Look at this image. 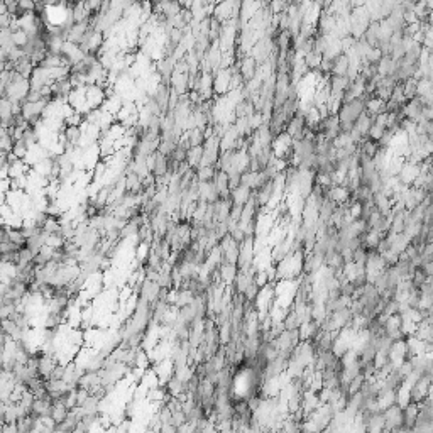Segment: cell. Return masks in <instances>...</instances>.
Instances as JSON below:
<instances>
[{
    "label": "cell",
    "instance_id": "1",
    "mask_svg": "<svg viewBox=\"0 0 433 433\" xmlns=\"http://www.w3.org/2000/svg\"><path fill=\"white\" fill-rule=\"evenodd\" d=\"M271 149H273V154L276 158L286 159L291 163L293 154H295V139H293L288 132H281V134L274 135Z\"/></svg>",
    "mask_w": 433,
    "mask_h": 433
},
{
    "label": "cell",
    "instance_id": "2",
    "mask_svg": "<svg viewBox=\"0 0 433 433\" xmlns=\"http://www.w3.org/2000/svg\"><path fill=\"white\" fill-rule=\"evenodd\" d=\"M364 112H366V98L364 97L354 98V100L347 102V104H342L339 110V119L340 122L356 124V121Z\"/></svg>",
    "mask_w": 433,
    "mask_h": 433
},
{
    "label": "cell",
    "instance_id": "3",
    "mask_svg": "<svg viewBox=\"0 0 433 433\" xmlns=\"http://www.w3.org/2000/svg\"><path fill=\"white\" fill-rule=\"evenodd\" d=\"M384 415V430H401L403 428V408L398 405H393L382 411Z\"/></svg>",
    "mask_w": 433,
    "mask_h": 433
},
{
    "label": "cell",
    "instance_id": "4",
    "mask_svg": "<svg viewBox=\"0 0 433 433\" xmlns=\"http://www.w3.org/2000/svg\"><path fill=\"white\" fill-rule=\"evenodd\" d=\"M107 100V92L100 85H86V102L90 109H100Z\"/></svg>",
    "mask_w": 433,
    "mask_h": 433
},
{
    "label": "cell",
    "instance_id": "5",
    "mask_svg": "<svg viewBox=\"0 0 433 433\" xmlns=\"http://www.w3.org/2000/svg\"><path fill=\"white\" fill-rule=\"evenodd\" d=\"M320 132H323L328 139H335L337 135L340 134V119H339V114H330L327 115L325 119H321V124H320Z\"/></svg>",
    "mask_w": 433,
    "mask_h": 433
},
{
    "label": "cell",
    "instance_id": "6",
    "mask_svg": "<svg viewBox=\"0 0 433 433\" xmlns=\"http://www.w3.org/2000/svg\"><path fill=\"white\" fill-rule=\"evenodd\" d=\"M307 130H308L307 121H305L303 115H298V114H296L293 119H290V122L286 124V129H284V132H288L295 141L303 139L305 134H307Z\"/></svg>",
    "mask_w": 433,
    "mask_h": 433
},
{
    "label": "cell",
    "instance_id": "7",
    "mask_svg": "<svg viewBox=\"0 0 433 433\" xmlns=\"http://www.w3.org/2000/svg\"><path fill=\"white\" fill-rule=\"evenodd\" d=\"M430 386H432L430 376L420 377L418 381L415 382V386L411 387V401H415V403L425 401L428 396V391H430Z\"/></svg>",
    "mask_w": 433,
    "mask_h": 433
},
{
    "label": "cell",
    "instance_id": "8",
    "mask_svg": "<svg viewBox=\"0 0 433 433\" xmlns=\"http://www.w3.org/2000/svg\"><path fill=\"white\" fill-rule=\"evenodd\" d=\"M92 22L90 20H85V22H76L75 26H73L71 29H69L68 32V39L66 41H71V43L75 44H81L85 39V36L88 34V31L92 29Z\"/></svg>",
    "mask_w": 433,
    "mask_h": 433
},
{
    "label": "cell",
    "instance_id": "9",
    "mask_svg": "<svg viewBox=\"0 0 433 433\" xmlns=\"http://www.w3.org/2000/svg\"><path fill=\"white\" fill-rule=\"evenodd\" d=\"M418 415H420L418 403L411 401L406 408H403V428L401 430H413L416 420H418Z\"/></svg>",
    "mask_w": 433,
    "mask_h": 433
},
{
    "label": "cell",
    "instance_id": "10",
    "mask_svg": "<svg viewBox=\"0 0 433 433\" xmlns=\"http://www.w3.org/2000/svg\"><path fill=\"white\" fill-rule=\"evenodd\" d=\"M364 98H366V112H368L371 117H377L379 114L386 112V102L381 100L376 95L366 93Z\"/></svg>",
    "mask_w": 433,
    "mask_h": 433
},
{
    "label": "cell",
    "instance_id": "11",
    "mask_svg": "<svg viewBox=\"0 0 433 433\" xmlns=\"http://www.w3.org/2000/svg\"><path fill=\"white\" fill-rule=\"evenodd\" d=\"M349 85H350V78L349 76H335V75H332V76H330V81H328L330 95L344 98V93H345V90L349 88Z\"/></svg>",
    "mask_w": 433,
    "mask_h": 433
},
{
    "label": "cell",
    "instance_id": "12",
    "mask_svg": "<svg viewBox=\"0 0 433 433\" xmlns=\"http://www.w3.org/2000/svg\"><path fill=\"white\" fill-rule=\"evenodd\" d=\"M252 195H254L252 188L246 186V185H241V186L234 188L232 191H230V201H232V205H242V207H244Z\"/></svg>",
    "mask_w": 433,
    "mask_h": 433
},
{
    "label": "cell",
    "instance_id": "13",
    "mask_svg": "<svg viewBox=\"0 0 433 433\" xmlns=\"http://www.w3.org/2000/svg\"><path fill=\"white\" fill-rule=\"evenodd\" d=\"M396 68H398V61L393 56H382L377 63V73L381 76H393Z\"/></svg>",
    "mask_w": 433,
    "mask_h": 433
},
{
    "label": "cell",
    "instance_id": "14",
    "mask_svg": "<svg viewBox=\"0 0 433 433\" xmlns=\"http://www.w3.org/2000/svg\"><path fill=\"white\" fill-rule=\"evenodd\" d=\"M372 124H374V117H371L368 112H364L356 121V124H354V130L359 132V135H361V137H368L371 127H372Z\"/></svg>",
    "mask_w": 433,
    "mask_h": 433
},
{
    "label": "cell",
    "instance_id": "15",
    "mask_svg": "<svg viewBox=\"0 0 433 433\" xmlns=\"http://www.w3.org/2000/svg\"><path fill=\"white\" fill-rule=\"evenodd\" d=\"M349 73V58L345 53H342L333 60V66H332V73L330 75L335 76H347Z\"/></svg>",
    "mask_w": 433,
    "mask_h": 433
},
{
    "label": "cell",
    "instance_id": "16",
    "mask_svg": "<svg viewBox=\"0 0 433 433\" xmlns=\"http://www.w3.org/2000/svg\"><path fill=\"white\" fill-rule=\"evenodd\" d=\"M34 68H36V64L32 63V60L29 56H22L19 61H15V63H14V69L17 73H20L24 78H31Z\"/></svg>",
    "mask_w": 433,
    "mask_h": 433
},
{
    "label": "cell",
    "instance_id": "17",
    "mask_svg": "<svg viewBox=\"0 0 433 433\" xmlns=\"http://www.w3.org/2000/svg\"><path fill=\"white\" fill-rule=\"evenodd\" d=\"M411 403V387L401 382V386L396 389V405L406 408Z\"/></svg>",
    "mask_w": 433,
    "mask_h": 433
},
{
    "label": "cell",
    "instance_id": "18",
    "mask_svg": "<svg viewBox=\"0 0 433 433\" xmlns=\"http://www.w3.org/2000/svg\"><path fill=\"white\" fill-rule=\"evenodd\" d=\"M303 60H305V64L308 66V69L311 71V69H318L320 68L321 60H323V55H320V53H316L315 49H313V51H310L308 55L303 56Z\"/></svg>",
    "mask_w": 433,
    "mask_h": 433
},
{
    "label": "cell",
    "instance_id": "19",
    "mask_svg": "<svg viewBox=\"0 0 433 433\" xmlns=\"http://www.w3.org/2000/svg\"><path fill=\"white\" fill-rule=\"evenodd\" d=\"M29 39H31V36L27 34L24 29H17V31L12 32V41H14V44L17 48H26V44L29 43Z\"/></svg>",
    "mask_w": 433,
    "mask_h": 433
},
{
    "label": "cell",
    "instance_id": "20",
    "mask_svg": "<svg viewBox=\"0 0 433 433\" xmlns=\"http://www.w3.org/2000/svg\"><path fill=\"white\" fill-rule=\"evenodd\" d=\"M364 382H366V376H364V374H362V372L357 374V376L354 377L352 381H350V384L347 387V394L352 396V394L359 393V391L362 389V386H364Z\"/></svg>",
    "mask_w": 433,
    "mask_h": 433
},
{
    "label": "cell",
    "instance_id": "21",
    "mask_svg": "<svg viewBox=\"0 0 433 433\" xmlns=\"http://www.w3.org/2000/svg\"><path fill=\"white\" fill-rule=\"evenodd\" d=\"M386 129H387L386 125H381V124L374 122V124H372V127H371V130H369V135H368V137H369V139H372V141L379 142V141H381L382 135H384Z\"/></svg>",
    "mask_w": 433,
    "mask_h": 433
},
{
    "label": "cell",
    "instance_id": "22",
    "mask_svg": "<svg viewBox=\"0 0 433 433\" xmlns=\"http://www.w3.org/2000/svg\"><path fill=\"white\" fill-rule=\"evenodd\" d=\"M382 257H384V261H386V264H387V267L394 266V264L399 261V254L396 252V250H393V249L384 250V252H382Z\"/></svg>",
    "mask_w": 433,
    "mask_h": 433
}]
</instances>
